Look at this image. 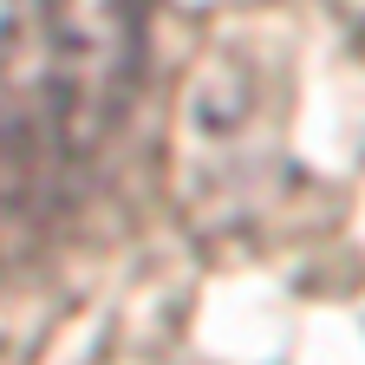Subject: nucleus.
<instances>
[{"mask_svg":"<svg viewBox=\"0 0 365 365\" xmlns=\"http://www.w3.org/2000/svg\"><path fill=\"white\" fill-rule=\"evenodd\" d=\"M150 0H0V215L72 202L144 91Z\"/></svg>","mask_w":365,"mask_h":365,"instance_id":"obj_1","label":"nucleus"}]
</instances>
